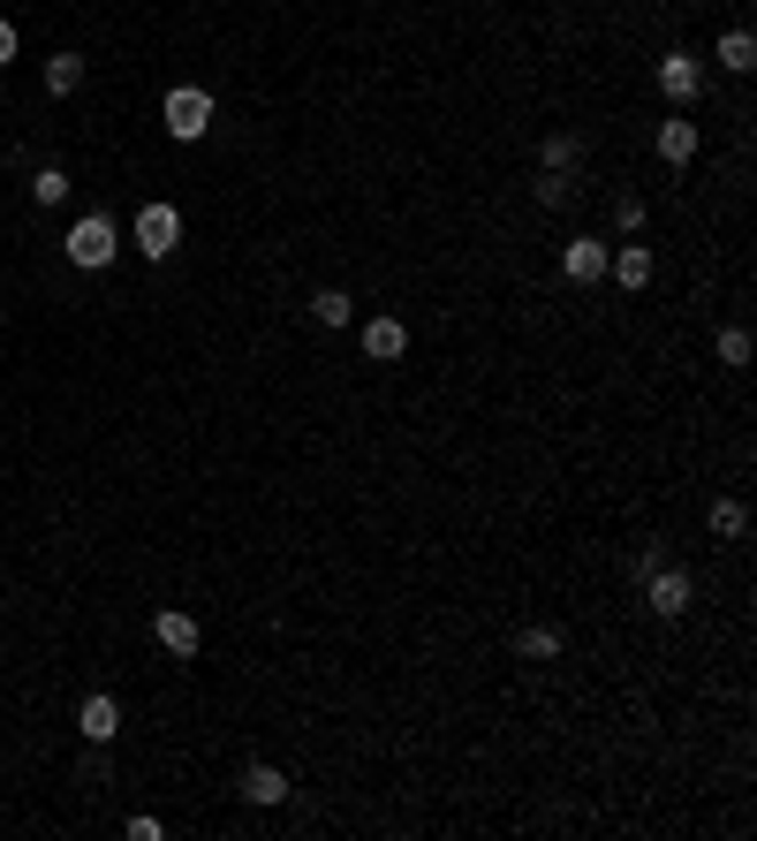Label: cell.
I'll use <instances>...</instances> for the list:
<instances>
[{
	"instance_id": "obj_1",
	"label": "cell",
	"mask_w": 757,
	"mask_h": 841,
	"mask_svg": "<svg viewBox=\"0 0 757 841\" xmlns=\"http://www.w3.org/2000/svg\"><path fill=\"white\" fill-rule=\"evenodd\" d=\"M205 129H212V91L174 84V91H168V137H174V144H198Z\"/></svg>"
},
{
	"instance_id": "obj_2",
	"label": "cell",
	"mask_w": 757,
	"mask_h": 841,
	"mask_svg": "<svg viewBox=\"0 0 757 841\" xmlns=\"http://www.w3.org/2000/svg\"><path fill=\"white\" fill-rule=\"evenodd\" d=\"M114 258V220L107 212H84L77 228H69V266H84V273H99Z\"/></svg>"
},
{
	"instance_id": "obj_3",
	"label": "cell",
	"mask_w": 757,
	"mask_h": 841,
	"mask_svg": "<svg viewBox=\"0 0 757 841\" xmlns=\"http://www.w3.org/2000/svg\"><path fill=\"white\" fill-rule=\"evenodd\" d=\"M644 591H652V614H682L689 607V569H667L659 553H644Z\"/></svg>"
},
{
	"instance_id": "obj_4",
	"label": "cell",
	"mask_w": 757,
	"mask_h": 841,
	"mask_svg": "<svg viewBox=\"0 0 757 841\" xmlns=\"http://www.w3.org/2000/svg\"><path fill=\"white\" fill-rule=\"evenodd\" d=\"M174 243H182V212L174 206H144L137 212V251L144 258H168Z\"/></svg>"
},
{
	"instance_id": "obj_5",
	"label": "cell",
	"mask_w": 757,
	"mask_h": 841,
	"mask_svg": "<svg viewBox=\"0 0 757 841\" xmlns=\"http://www.w3.org/2000/svg\"><path fill=\"white\" fill-rule=\"evenodd\" d=\"M152 637L168 644L174 660H190V652L205 644V630H198V614H182V607H160V614H152Z\"/></svg>"
},
{
	"instance_id": "obj_6",
	"label": "cell",
	"mask_w": 757,
	"mask_h": 841,
	"mask_svg": "<svg viewBox=\"0 0 757 841\" xmlns=\"http://www.w3.org/2000/svg\"><path fill=\"white\" fill-rule=\"evenodd\" d=\"M77 728H84V743H114V735H122V705H114V698L99 690V698H84Z\"/></svg>"
},
{
	"instance_id": "obj_7",
	"label": "cell",
	"mask_w": 757,
	"mask_h": 841,
	"mask_svg": "<svg viewBox=\"0 0 757 841\" xmlns=\"http://www.w3.org/2000/svg\"><path fill=\"white\" fill-rule=\"evenodd\" d=\"M697 84H705L697 53H667V61H659V91H667V99H697Z\"/></svg>"
},
{
	"instance_id": "obj_8",
	"label": "cell",
	"mask_w": 757,
	"mask_h": 841,
	"mask_svg": "<svg viewBox=\"0 0 757 841\" xmlns=\"http://www.w3.org/2000/svg\"><path fill=\"white\" fill-rule=\"evenodd\" d=\"M402 349H410V327H402V319H372V327H364V357H372V364H394Z\"/></svg>"
},
{
	"instance_id": "obj_9",
	"label": "cell",
	"mask_w": 757,
	"mask_h": 841,
	"mask_svg": "<svg viewBox=\"0 0 757 841\" xmlns=\"http://www.w3.org/2000/svg\"><path fill=\"white\" fill-rule=\"evenodd\" d=\"M606 266H614V281H622V289H652V243H622Z\"/></svg>"
},
{
	"instance_id": "obj_10",
	"label": "cell",
	"mask_w": 757,
	"mask_h": 841,
	"mask_svg": "<svg viewBox=\"0 0 757 841\" xmlns=\"http://www.w3.org/2000/svg\"><path fill=\"white\" fill-rule=\"evenodd\" d=\"M561 273H568V281H598V273H606V243H568V251H561Z\"/></svg>"
},
{
	"instance_id": "obj_11",
	"label": "cell",
	"mask_w": 757,
	"mask_h": 841,
	"mask_svg": "<svg viewBox=\"0 0 757 841\" xmlns=\"http://www.w3.org/2000/svg\"><path fill=\"white\" fill-rule=\"evenodd\" d=\"M243 797L251 803H281L289 797V773H281V765H251V773H243Z\"/></svg>"
},
{
	"instance_id": "obj_12",
	"label": "cell",
	"mask_w": 757,
	"mask_h": 841,
	"mask_svg": "<svg viewBox=\"0 0 757 841\" xmlns=\"http://www.w3.org/2000/svg\"><path fill=\"white\" fill-rule=\"evenodd\" d=\"M719 69H735V77H750L757 69V39L750 31H727V39H719Z\"/></svg>"
},
{
	"instance_id": "obj_13",
	"label": "cell",
	"mask_w": 757,
	"mask_h": 841,
	"mask_svg": "<svg viewBox=\"0 0 757 841\" xmlns=\"http://www.w3.org/2000/svg\"><path fill=\"white\" fill-rule=\"evenodd\" d=\"M77 84H84V61H77V53H53V61H46V91H53V99H69Z\"/></svg>"
},
{
	"instance_id": "obj_14",
	"label": "cell",
	"mask_w": 757,
	"mask_h": 841,
	"mask_svg": "<svg viewBox=\"0 0 757 841\" xmlns=\"http://www.w3.org/2000/svg\"><path fill=\"white\" fill-rule=\"evenodd\" d=\"M689 152H697V122H667V129H659V160H674V168H682Z\"/></svg>"
},
{
	"instance_id": "obj_15",
	"label": "cell",
	"mask_w": 757,
	"mask_h": 841,
	"mask_svg": "<svg viewBox=\"0 0 757 841\" xmlns=\"http://www.w3.org/2000/svg\"><path fill=\"white\" fill-rule=\"evenodd\" d=\"M31 198H39V206H69V174L39 168V174H31Z\"/></svg>"
},
{
	"instance_id": "obj_16",
	"label": "cell",
	"mask_w": 757,
	"mask_h": 841,
	"mask_svg": "<svg viewBox=\"0 0 757 841\" xmlns=\"http://www.w3.org/2000/svg\"><path fill=\"white\" fill-rule=\"evenodd\" d=\"M311 319H319V327H349V296L319 289V296H311Z\"/></svg>"
},
{
	"instance_id": "obj_17",
	"label": "cell",
	"mask_w": 757,
	"mask_h": 841,
	"mask_svg": "<svg viewBox=\"0 0 757 841\" xmlns=\"http://www.w3.org/2000/svg\"><path fill=\"white\" fill-rule=\"evenodd\" d=\"M713 531L719 539H743V531H750V508L743 501H713Z\"/></svg>"
},
{
	"instance_id": "obj_18",
	"label": "cell",
	"mask_w": 757,
	"mask_h": 841,
	"mask_svg": "<svg viewBox=\"0 0 757 841\" xmlns=\"http://www.w3.org/2000/svg\"><path fill=\"white\" fill-rule=\"evenodd\" d=\"M561 652V630H523V660H553Z\"/></svg>"
},
{
	"instance_id": "obj_19",
	"label": "cell",
	"mask_w": 757,
	"mask_h": 841,
	"mask_svg": "<svg viewBox=\"0 0 757 841\" xmlns=\"http://www.w3.org/2000/svg\"><path fill=\"white\" fill-rule=\"evenodd\" d=\"M719 357H727V364H750V334H743V327H727V334H719Z\"/></svg>"
},
{
	"instance_id": "obj_20",
	"label": "cell",
	"mask_w": 757,
	"mask_h": 841,
	"mask_svg": "<svg viewBox=\"0 0 757 841\" xmlns=\"http://www.w3.org/2000/svg\"><path fill=\"white\" fill-rule=\"evenodd\" d=\"M0 61H16V23L0 16Z\"/></svg>"
}]
</instances>
